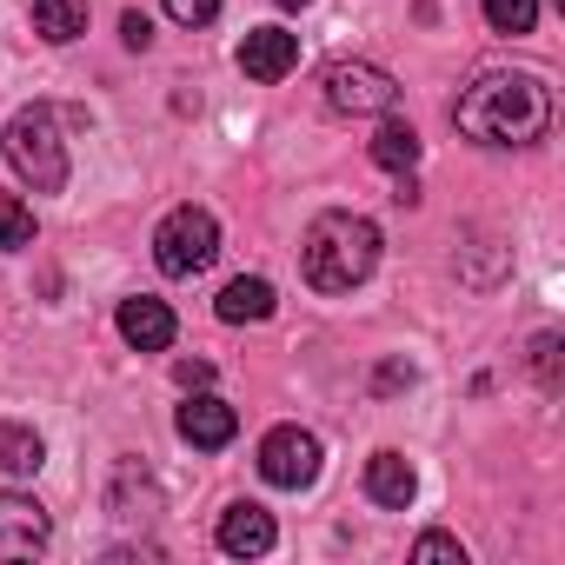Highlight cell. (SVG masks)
<instances>
[{
	"label": "cell",
	"mask_w": 565,
	"mask_h": 565,
	"mask_svg": "<svg viewBox=\"0 0 565 565\" xmlns=\"http://www.w3.org/2000/svg\"><path fill=\"white\" fill-rule=\"evenodd\" d=\"M452 120H459V134L479 140V147H532V140H545V127H552V87H545L539 74H519V67H486V74L459 94Z\"/></svg>",
	"instance_id": "6da1fadb"
},
{
	"label": "cell",
	"mask_w": 565,
	"mask_h": 565,
	"mask_svg": "<svg viewBox=\"0 0 565 565\" xmlns=\"http://www.w3.org/2000/svg\"><path fill=\"white\" fill-rule=\"evenodd\" d=\"M300 266L313 294H353L380 266V226L366 213H320L300 239Z\"/></svg>",
	"instance_id": "7a4b0ae2"
},
{
	"label": "cell",
	"mask_w": 565,
	"mask_h": 565,
	"mask_svg": "<svg viewBox=\"0 0 565 565\" xmlns=\"http://www.w3.org/2000/svg\"><path fill=\"white\" fill-rule=\"evenodd\" d=\"M8 160L14 173L34 186V193H61L67 186V140H61V114L47 100L21 107L14 127H8Z\"/></svg>",
	"instance_id": "3957f363"
},
{
	"label": "cell",
	"mask_w": 565,
	"mask_h": 565,
	"mask_svg": "<svg viewBox=\"0 0 565 565\" xmlns=\"http://www.w3.org/2000/svg\"><path fill=\"white\" fill-rule=\"evenodd\" d=\"M213 253H220V220H213L206 206H173V213L160 220V233H153V266H160L167 279L206 273Z\"/></svg>",
	"instance_id": "277c9868"
},
{
	"label": "cell",
	"mask_w": 565,
	"mask_h": 565,
	"mask_svg": "<svg viewBox=\"0 0 565 565\" xmlns=\"http://www.w3.org/2000/svg\"><path fill=\"white\" fill-rule=\"evenodd\" d=\"M320 87H327V107L347 114V120H380V114L399 107V81L373 61H333Z\"/></svg>",
	"instance_id": "5b68a950"
},
{
	"label": "cell",
	"mask_w": 565,
	"mask_h": 565,
	"mask_svg": "<svg viewBox=\"0 0 565 565\" xmlns=\"http://www.w3.org/2000/svg\"><path fill=\"white\" fill-rule=\"evenodd\" d=\"M320 439L307 433V426H273L266 439H259V479L266 486H279V492H307L313 479H320Z\"/></svg>",
	"instance_id": "8992f818"
},
{
	"label": "cell",
	"mask_w": 565,
	"mask_h": 565,
	"mask_svg": "<svg viewBox=\"0 0 565 565\" xmlns=\"http://www.w3.org/2000/svg\"><path fill=\"white\" fill-rule=\"evenodd\" d=\"M54 539V519L34 492H0V558H34L47 552Z\"/></svg>",
	"instance_id": "52a82bcc"
},
{
	"label": "cell",
	"mask_w": 565,
	"mask_h": 565,
	"mask_svg": "<svg viewBox=\"0 0 565 565\" xmlns=\"http://www.w3.org/2000/svg\"><path fill=\"white\" fill-rule=\"evenodd\" d=\"M294 67H300V34H287V28H246V41H239V74L246 81L273 87V81H287Z\"/></svg>",
	"instance_id": "ba28073f"
},
{
	"label": "cell",
	"mask_w": 565,
	"mask_h": 565,
	"mask_svg": "<svg viewBox=\"0 0 565 565\" xmlns=\"http://www.w3.org/2000/svg\"><path fill=\"white\" fill-rule=\"evenodd\" d=\"M173 426H180V439H186V446H200V452H220V446H233V433H239V413L200 386V393L180 406V419H173Z\"/></svg>",
	"instance_id": "9c48e42d"
},
{
	"label": "cell",
	"mask_w": 565,
	"mask_h": 565,
	"mask_svg": "<svg viewBox=\"0 0 565 565\" xmlns=\"http://www.w3.org/2000/svg\"><path fill=\"white\" fill-rule=\"evenodd\" d=\"M173 307L167 300H153V294H134V300H120V340L134 347V353H167L173 347Z\"/></svg>",
	"instance_id": "30bf717a"
},
{
	"label": "cell",
	"mask_w": 565,
	"mask_h": 565,
	"mask_svg": "<svg viewBox=\"0 0 565 565\" xmlns=\"http://www.w3.org/2000/svg\"><path fill=\"white\" fill-rule=\"evenodd\" d=\"M273 512L266 505H253V499H233L226 512H220V552L226 558H259V552H273Z\"/></svg>",
	"instance_id": "8fae6325"
},
{
	"label": "cell",
	"mask_w": 565,
	"mask_h": 565,
	"mask_svg": "<svg viewBox=\"0 0 565 565\" xmlns=\"http://www.w3.org/2000/svg\"><path fill=\"white\" fill-rule=\"evenodd\" d=\"M413 492H419V472H413V459L406 452H373L366 459V499L373 505H386V512H406L413 505Z\"/></svg>",
	"instance_id": "7c38bea8"
},
{
	"label": "cell",
	"mask_w": 565,
	"mask_h": 565,
	"mask_svg": "<svg viewBox=\"0 0 565 565\" xmlns=\"http://www.w3.org/2000/svg\"><path fill=\"white\" fill-rule=\"evenodd\" d=\"M273 307H279V294H273V279H259V273H239V279H226V287H220V300H213V313H220L226 327L273 320Z\"/></svg>",
	"instance_id": "4fadbf2b"
},
{
	"label": "cell",
	"mask_w": 565,
	"mask_h": 565,
	"mask_svg": "<svg viewBox=\"0 0 565 565\" xmlns=\"http://www.w3.org/2000/svg\"><path fill=\"white\" fill-rule=\"evenodd\" d=\"M41 466H47V439H41L34 426H21V419H0V472L28 479V472H41Z\"/></svg>",
	"instance_id": "5bb4252c"
},
{
	"label": "cell",
	"mask_w": 565,
	"mask_h": 565,
	"mask_svg": "<svg viewBox=\"0 0 565 565\" xmlns=\"http://www.w3.org/2000/svg\"><path fill=\"white\" fill-rule=\"evenodd\" d=\"M413 160H419V134H413V120L380 114V134H373V167H386V173H413Z\"/></svg>",
	"instance_id": "9a60e30c"
},
{
	"label": "cell",
	"mask_w": 565,
	"mask_h": 565,
	"mask_svg": "<svg viewBox=\"0 0 565 565\" xmlns=\"http://www.w3.org/2000/svg\"><path fill=\"white\" fill-rule=\"evenodd\" d=\"M34 34L47 47H67L87 34V0H34Z\"/></svg>",
	"instance_id": "2e32d148"
},
{
	"label": "cell",
	"mask_w": 565,
	"mask_h": 565,
	"mask_svg": "<svg viewBox=\"0 0 565 565\" xmlns=\"http://www.w3.org/2000/svg\"><path fill=\"white\" fill-rule=\"evenodd\" d=\"M120 519H147V512H160V492H153V479H147V466H134V459H120L114 466V499H107Z\"/></svg>",
	"instance_id": "e0dca14e"
},
{
	"label": "cell",
	"mask_w": 565,
	"mask_h": 565,
	"mask_svg": "<svg viewBox=\"0 0 565 565\" xmlns=\"http://www.w3.org/2000/svg\"><path fill=\"white\" fill-rule=\"evenodd\" d=\"M21 246H34V206L0 193V253H21Z\"/></svg>",
	"instance_id": "ac0fdd59"
},
{
	"label": "cell",
	"mask_w": 565,
	"mask_h": 565,
	"mask_svg": "<svg viewBox=\"0 0 565 565\" xmlns=\"http://www.w3.org/2000/svg\"><path fill=\"white\" fill-rule=\"evenodd\" d=\"M486 28L492 34H532L539 28V0H486Z\"/></svg>",
	"instance_id": "d6986e66"
},
{
	"label": "cell",
	"mask_w": 565,
	"mask_h": 565,
	"mask_svg": "<svg viewBox=\"0 0 565 565\" xmlns=\"http://www.w3.org/2000/svg\"><path fill=\"white\" fill-rule=\"evenodd\" d=\"M413 558H446V565H466V545L452 532H419L413 539Z\"/></svg>",
	"instance_id": "ffe728a7"
},
{
	"label": "cell",
	"mask_w": 565,
	"mask_h": 565,
	"mask_svg": "<svg viewBox=\"0 0 565 565\" xmlns=\"http://www.w3.org/2000/svg\"><path fill=\"white\" fill-rule=\"evenodd\" d=\"M167 21H180V28H206V21H220V0H167Z\"/></svg>",
	"instance_id": "44dd1931"
},
{
	"label": "cell",
	"mask_w": 565,
	"mask_h": 565,
	"mask_svg": "<svg viewBox=\"0 0 565 565\" xmlns=\"http://www.w3.org/2000/svg\"><path fill=\"white\" fill-rule=\"evenodd\" d=\"M532 373H539V386H558V333L532 340Z\"/></svg>",
	"instance_id": "7402d4cb"
},
{
	"label": "cell",
	"mask_w": 565,
	"mask_h": 565,
	"mask_svg": "<svg viewBox=\"0 0 565 565\" xmlns=\"http://www.w3.org/2000/svg\"><path fill=\"white\" fill-rule=\"evenodd\" d=\"M120 41H127L134 54H147V47H153V21H147V14H120Z\"/></svg>",
	"instance_id": "603a6c76"
},
{
	"label": "cell",
	"mask_w": 565,
	"mask_h": 565,
	"mask_svg": "<svg viewBox=\"0 0 565 565\" xmlns=\"http://www.w3.org/2000/svg\"><path fill=\"white\" fill-rule=\"evenodd\" d=\"M399 386H413V366H406V360H386V366L373 373V393H399Z\"/></svg>",
	"instance_id": "cb8c5ba5"
},
{
	"label": "cell",
	"mask_w": 565,
	"mask_h": 565,
	"mask_svg": "<svg viewBox=\"0 0 565 565\" xmlns=\"http://www.w3.org/2000/svg\"><path fill=\"white\" fill-rule=\"evenodd\" d=\"M173 380H180L186 393H200V386H213V366H206V360H180V366H173Z\"/></svg>",
	"instance_id": "d4e9b609"
},
{
	"label": "cell",
	"mask_w": 565,
	"mask_h": 565,
	"mask_svg": "<svg viewBox=\"0 0 565 565\" xmlns=\"http://www.w3.org/2000/svg\"><path fill=\"white\" fill-rule=\"evenodd\" d=\"M273 8H294V14H300V8H313V0H273Z\"/></svg>",
	"instance_id": "484cf974"
}]
</instances>
